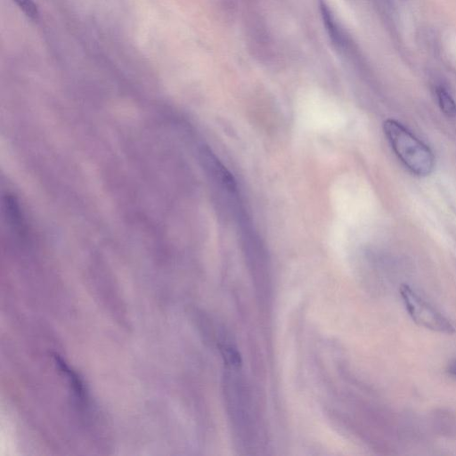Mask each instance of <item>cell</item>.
Here are the masks:
<instances>
[{"instance_id":"1","label":"cell","mask_w":456,"mask_h":456,"mask_svg":"<svg viewBox=\"0 0 456 456\" xmlns=\"http://www.w3.org/2000/svg\"><path fill=\"white\" fill-rule=\"evenodd\" d=\"M224 379L226 410L234 434L241 448L252 449L256 446L258 431L251 391L237 374L228 372Z\"/></svg>"},{"instance_id":"3","label":"cell","mask_w":456,"mask_h":456,"mask_svg":"<svg viewBox=\"0 0 456 456\" xmlns=\"http://www.w3.org/2000/svg\"><path fill=\"white\" fill-rule=\"evenodd\" d=\"M400 296L408 315L418 325L436 333L451 334L455 332L449 320L410 286L403 284L400 287Z\"/></svg>"},{"instance_id":"5","label":"cell","mask_w":456,"mask_h":456,"mask_svg":"<svg viewBox=\"0 0 456 456\" xmlns=\"http://www.w3.org/2000/svg\"><path fill=\"white\" fill-rule=\"evenodd\" d=\"M21 12L31 20L36 21L40 16L39 8L33 0H13Z\"/></svg>"},{"instance_id":"6","label":"cell","mask_w":456,"mask_h":456,"mask_svg":"<svg viewBox=\"0 0 456 456\" xmlns=\"http://www.w3.org/2000/svg\"><path fill=\"white\" fill-rule=\"evenodd\" d=\"M450 371H451L452 374H455V375H456V364H455L454 366H452L451 369H450Z\"/></svg>"},{"instance_id":"4","label":"cell","mask_w":456,"mask_h":456,"mask_svg":"<svg viewBox=\"0 0 456 456\" xmlns=\"http://www.w3.org/2000/svg\"><path fill=\"white\" fill-rule=\"evenodd\" d=\"M436 94L438 105L441 111L448 117H456V103L452 98L451 95L447 92L446 88L443 87H437L436 88Z\"/></svg>"},{"instance_id":"2","label":"cell","mask_w":456,"mask_h":456,"mask_svg":"<svg viewBox=\"0 0 456 456\" xmlns=\"http://www.w3.org/2000/svg\"><path fill=\"white\" fill-rule=\"evenodd\" d=\"M383 130L395 154L411 173L418 177L431 174L435 157L429 146L395 119H387Z\"/></svg>"}]
</instances>
